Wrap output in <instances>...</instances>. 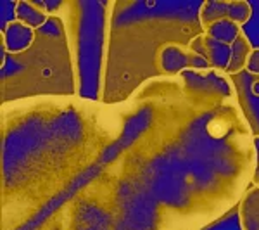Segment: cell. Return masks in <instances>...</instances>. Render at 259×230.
Returning <instances> with one entry per match:
<instances>
[{"instance_id": "6da1fadb", "label": "cell", "mask_w": 259, "mask_h": 230, "mask_svg": "<svg viewBox=\"0 0 259 230\" xmlns=\"http://www.w3.org/2000/svg\"><path fill=\"white\" fill-rule=\"evenodd\" d=\"M12 61L21 62L23 85H31L28 95L76 92L64 26L57 18H52L38 30L35 45L28 52L12 56Z\"/></svg>"}, {"instance_id": "7a4b0ae2", "label": "cell", "mask_w": 259, "mask_h": 230, "mask_svg": "<svg viewBox=\"0 0 259 230\" xmlns=\"http://www.w3.org/2000/svg\"><path fill=\"white\" fill-rule=\"evenodd\" d=\"M189 47L207 61L209 68L218 69L225 74H237L247 68L249 56L252 54V44L247 35L235 42L216 40L206 33H197L189 42Z\"/></svg>"}, {"instance_id": "3957f363", "label": "cell", "mask_w": 259, "mask_h": 230, "mask_svg": "<svg viewBox=\"0 0 259 230\" xmlns=\"http://www.w3.org/2000/svg\"><path fill=\"white\" fill-rule=\"evenodd\" d=\"M178 76L192 97L206 100V102H214V99L235 97L232 80L228 78V74L221 73L218 69H189L183 71Z\"/></svg>"}, {"instance_id": "277c9868", "label": "cell", "mask_w": 259, "mask_h": 230, "mask_svg": "<svg viewBox=\"0 0 259 230\" xmlns=\"http://www.w3.org/2000/svg\"><path fill=\"white\" fill-rule=\"evenodd\" d=\"M156 66L162 74H182L189 69H206L209 68L207 61L199 56L195 50L189 47V44H180V42H166L157 49Z\"/></svg>"}, {"instance_id": "5b68a950", "label": "cell", "mask_w": 259, "mask_h": 230, "mask_svg": "<svg viewBox=\"0 0 259 230\" xmlns=\"http://www.w3.org/2000/svg\"><path fill=\"white\" fill-rule=\"evenodd\" d=\"M252 16V7L245 0H206L199 7L200 30L220 21H233L244 26Z\"/></svg>"}, {"instance_id": "8992f818", "label": "cell", "mask_w": 259, "mask_h": 230, "mask_svg": "<svg viewBox=\"0 0 259 230\" xmlns=\"http://www.w3.org/2000/svg\"><path fill=\"white\" fill-rule=\"evenodd\" d=\"M0 36H2V47L6 49V52L11 56H19V54L28 52L35 45L38 31L14 19L4 26Z\"/></svg>"}, {"instance_id": "52a82bcc", "label": "cell", "mask_w": 259, "mask_h": 230, "mask_svg": "<svg viewBox=\"0 0 259 230\" xmlns=\"http://www.w3.org/2000/svg\"><path fill=\"white\" fill-rule=\"evenodd\" d=\"M16 19L28 24L33 30H41L49 23V11L44 2H31V0H18L14 4Z\"/></svg>"}, {"instance_id": "ba28073f", "label": "cell", "mask_w": 259, "mask_h": 230, "mask_svg": "<svg viewBox=\"0 0 259 230\" xmlns=\"http://www.w3.org/2000/svg\"><path fill=\"white\" fill-rule=\"evenodd\" d=\"M240 230H259V187L252 185L245 190L239 204Z\"/></svg>"}, {"instance_id": "9c48e42d", "label": "cell", "mask_w": 259, "mask_h": 230, "mask_svg": "<svg viewBox=\"0 0 259 230\" xmlns=\"http://www.w3.org/2000/svg\"><path fill=\"white\" fill-rule=\"evenodd\" d=\"M254 145V156H256V165H254V175H252V183L259 187V135L252 139Z\"/></svg>"}, {"instance_id": "30bf717a", "label": "cell", "mask_w": 259, "mask_h": 230, "mask_svg": "<svg viewBox=\"0 0 259 230\" xmlns=\"http://www.w3.org/2000/svg\"><path fill=\"white\" fill-rule=\"evenodd\" d=\"M250 74H259V49H254L252 54L249 56V61H247V68Z\"/></svg>"}]
</instances>
